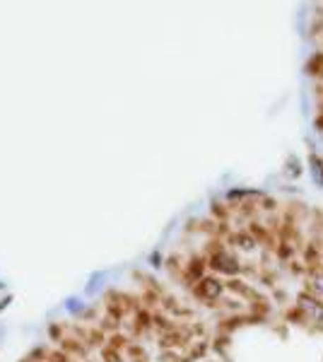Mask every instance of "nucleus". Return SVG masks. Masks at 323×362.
<instances>
[{
  "label": "nucleus",
  "instance_id": "1",
  "mask_svg": "<svg viewBox=\"0 0 323 362\" xmlns=\"http://www.w3.org/2000/svg\"><path fill=\"white\" fill-rule=\"evenodd\" d=\"M133 290L107 293L58 324L25 362H152L148 336L157 319Z\"/></svg>",
  "mask_w": 323,
  "mask_h": 362
},
{
  "label": "nucleus",
  "instance_id": "2",
  "mask_svg": "<svg viewBox=\"0 0 323 362\" xmlns=\"http://www.w3.org/2000/svg\"><path fill=\"white\" fill-rule=\"evenodd\" d=\"M299 312L311 324H319L323 321V302L314 295H302L299 297Z\"/></svg>",
  "mask_w": 323,
  "mask_h": 362
},
{
  "label": "nucleus",
  "instance_id": "3",
  "mask_svg": "<svg viewBox=\"0 0 323 362\" xmlns=\"http://www.w3.org/2000/svg\"><path fill=\"white\" fill-rule=\"evenodd\" d=\"M309 165H311V177H314L316 186H323V162L316 155L309 157Z\"/></svg>",
  "mask_w": 323,
  "mask_h": 362
},
{
  "label": "nucleus",
  "instance_id": "4",
  "mask_svg": "<svg viewBox=\"0 0 323 362\" xmlns=\"http://www.w3.org/2000/svg\"><path fill=\"white\" fill-rule=\"evenodd\" d=\"M311 293L314 297H323V271H316L314 276H311Z\"/></svg>",
  "mask_w": 323,
  "mask_h": 362
}]
</instances>
